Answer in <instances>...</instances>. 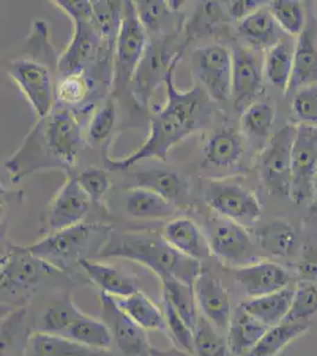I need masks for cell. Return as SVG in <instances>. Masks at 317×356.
<instances>
[{
	"label": "cell",
	"instance_id": "1",
	"mask_svg": "<svg viewBox=\"0 0 317 356\" xmlns=\"http://www.w3.org/2000/svg\"><path fill=\"white\" fill-rule=\"evenodd\" d=\"M180 58L173 63L166 75L164 83L167 100L165 106L151 118L146 142L127 157L105 158V168L108 170H128L134 164L151 158L165 162L173 146L207 125L211 119V97L205 89L196 86L187 92H180L175 86L174 74Z\"/></svg>",
	"mask_w": 317,
	"mask_h": 356
},
{
	"label": "cell",
	"instance_id": "2",
	"mask_svg": "<svg viewBox=\"0 0 317 356\" xmlns=\"http://www.w3.org/2000/svg\"><path fill=\"white\" fill-rule=\"evenodd\" d=\"M80 145L82 129L76 115L71 111L53 110L38 119L5 168L13 182L43 169H62L70 175Z\"/></svg>",
	"mask_w": 317,
	"mask_h": 356
},
{
	"label": "cell",
	"instance_id": "3",
	"mask_svg": "<svg viewBox=\"0 0 317 356\" xmlns=\"http://www.w3.org/2000/svg\"><path fill=\"white\" fill-rule=\"evenodd\" d=\"M98 257L132 260L154 272L161 283L177 280L191 286L203 268L200 261L181 254L155 232H112Z\"/></svg>",
	"mask_w": 317,
	"mask_h": 356
},
{
	"label": "cell",
	"instance_id": "4",
	"mask_svg": "<svg viewBox=\"0 0 317 356\" xmlns=\"http://www.w3.org/2000/svg\"><path fill=\"white\" fill-rule=\"evenodd\" d=\"M112 227L103 223L83 222L48 234L28 247V251L63 273L75 271L80 263L98 257L107 245Z\"/></svg>",
	"mask_w": 317,
	"mask_h": 356
},
{
	"label": "cell",
	"instance_id": "5",
	"mask_svg": "<svg viewBox=\"0 0 317 356\" xmlns=\"http://www.w3.org/2000/svg\"><path fill=\"white\" fill-rule=\"evenodd\" d=\"M53 4L74 22L73 38L58 58V72L60 76L82 73L89 63L95 61L102 42L94 19L93 1L56 0Z\"/></svg>",
	"mask_w": 317,
	"mask_h": 356
},
{
	"label": "cell",
	"instance_id": "6",
	"mask_svg": "<svg viewBox=\"0 0 317 356\" xmlns=\"http://www.w3.org/2000/svg\"><path fill=\"white\" fill-rule=\"evenodd\" d=\"M60 275L63 272L33 254L28 247L11 246L1 258V298L4 304H23L38 285Z\"/></svg>",
	"mask_w": 317,
	"mask_h": 356
},
{
	"label": "cell",
	"instance_id": "7",
	"mask_svg": "<svg viewBox=\"0 0 317 356\" xmlns=\"http://www.w3.org/2000/svg\"><path fill=\"white\" fill-rule=\"evenodd\" d=\"M203 231L213 257L225 266L236 268L259 260V248L246 227L218 215L206 221Z\"/></svg>",
	"mask_w": 317,
	"mask_h": 356
},
{
	"label": "cell",
	"instance_id": "8",
	"mask_svg": "<svg viewBox=\"0 0 317 356\" xmlns=\"http://www.w3.org/2000/svg\"><path fill=\"white\" fill-rule=\"evenodd\" d=\"M148 35L137 15L135 3L123 1L120 30L115 43V77L117 90H122L132 81L137 67L148 45Z\"/></svg>",
	"mask_w": 317,
	"mask_h": 356
},
{
	"label": "cell",
	"instance_id": "9",
	"mask_svg": "<svg viewBox=\"0 0 317 356\" xmlns=\"http://www.w3.org/2000/svg\"><path fill=\"white\" fill-rule=\"evenodd\" d=\"M204 201L217 215L246 228L261 220L262 206L256 194L232 181L216 179L207 183Z\"/></svg>",
	"mask_w": 317,
	"mask_h": 356
},
{
	"label": "cell",
	"instance_id": "10",
	"mask_svg": "<svg viewBox=\"0 0 317 356\" xmlns=\"http://www.w3.org/2000/svg\"><path fill=\"white\" fill-rule=\"evenodd\" d=\"M295 136L296 126H283L270 138L268 145L258 157V175L271 194L290 196Z\"/></svg>",
	"mask_w": 317,
	"mask_h": 356
},
{
	"label": "cell",
	"instance_id": "11",
	"mask_svg": "<svg viewBox=\"0 0 317 356\" xmlns=\"http://www.w3.org/2000/svg\"><path fill=\"white\" fill-rule=\"evenodd\" d=\"M178 33H169L155 41L148 42L145 55L132 77L134 93H137L139 102L144 105L148 102L153 90L161 82H165L166 75L173 63L182 55L184 48H177L173 45Z\"/></svg>",
	"mask_w": 317,
	"mask_h": 356
},
{
	"label": "cell",
	"instance_id": "12",
	"mask_svg": "<svg viewBox=\"0 0 317 356\" xmlns=\"http://www.w3.org/2000/svg\"><path fill=\"white\" fill-rule=\"evenodd\" d=\"M8 74L28 99L38 119L53 112L56 86L48 65L31 58H20L10 63Z\"/></svg>",
	"mask_w": 317,
	"mask_h": 356
},
{
	"label": "cell",
	"instance_id": "13",
	"mask_svg": "<svg viewBox=\"0 0 317 356\" xmlns=\"http://www.w3.org/2000/svg\"><path fill=\"white\" fill-rule=\"evenodd\" d=\"M317 171V127L301 124L291 154V188L290 199L305 203L314 199L313 181Z\"/></svg>",
	"mask_w": 317,
	"mask_h": 356
},
{
	"label": "cell",
	"instance_id": "14",
	"mask_svg": "<svg viewBox=\"0 0 317 356\" xmlns=\"http://www.w3.org/2000/svg\"><path fill=\"white\" fill-rule=\"evenodd\" d=\"M232 51L209 44L194 54V67L206 93L216 102H228L232 94Z\"/></svg>",
	"mask_w": 317,
	"mask_h": 356
},
{
	"label": "cell",
	"instance_id": "15",
	"mask_svg": "<svg viewBox=\"0 0 317 356\" xmlns=\"http://www.w3.org/2000/svg\"><path fill=\"white\" fill-rule=\"evenodd\" d=\"M101 320L112 332V344L123 356H151L147 332L130 320L117 305V300L105 292H100Z\"/></svg>",
	"mask_w": 317,
	"mask_h": 356
},
{
	"label": "cell",
	"instance_id": "16",
	"mask_svg": "<svg viewBox=\"0 0 317 356\" xmlns=\"http://www.w3.org/2000/svg\"><path fill=\"white\" fill-rule=\"evenodd\" d=\"M92 203L77 182L76 176L68 175L44 214V231L51 234L83 222Z\"/></svg>",
	"mask_w": 317,
	"mask_h": 356
},
{
	"label": "cell",
	"instance_id": "17",
	"mask_svg": "<svg viewBox=\"0 0 317 356\" xmlns=\"http://www.w3.org/2000/svg\"><path fill=\"white\" fill-rule=\"evenodd\" d=\"M232 270L233 280L248 298H256L293 285V275L283 265L271 260H258Z\"/></svg>",
	"mask_w": 317,
	"mask_h": 356
},
{
	"label": "cell",
	"instance_id": "18",
	"mask_svg": "<svg viewBox=\"0 0 317 356\" xmlns=\"http://www.w3.org/2000/svg\"><path fill=\"white\" fill-rule=\"evenodd\" d=\"M232 94L234 108L244 112L263 89V65L252 50L236 45L232 49Z\"/></svg>",
	"mask_w": 317,
	"mask_h": 356
},
{
	"label": "cell",
	"instance_id": "19",
	"mask_svg": "<svg viewBox=\"0 0 317 356\" xmlns=\"http://www.w3.org/2000/svg\"><path fill=\"white\" fill-rule=\"evenodd\" d=\"M198 308L218 330L229 329L232 309L228 289L207 268H201L194 283Z\"/></svg>",
	"mask_w": 317,
	"mask_h": 356
},
{
	"label": "cell",
	"instance_id": "20",
	"mask_svg": "<svg viewBox=\"0 0 317 356\" xmlns=\"http://www.w3.org/2000/svg\"><path fill=\"white\" fill-rule=\"evenodd\" d=\"M317 85V30L313 17L296 37L293 72L285 97H293L298 89Z\"/></svg>",
	"mask_w": 317,
	"mask_h": 356
},
{
	"label": "cell",
	"instance_id": "21",
	"mask_svg": "<svg viewBox=\"0 0 317 356\" xmlns=\"http://www.w3.org/2000/svg\"><path fill=\"white\" fill-rule=\"evenodd\" d=\"M162 236L181 254L201 261L212 257L205 233L189 218H177L166 223Z\"/></svg>",
	"mask_w": 317,
	"mask_h": 356
},
{
	"label": "cell",
	"instance_id": "22",
	"mask_svg": "<svg viewBox=\"0 0 317 356\" xmlns=\"http://www.w3.org/2000/svg\"><path fill=\"white\" fill-rule=\"evenodd\" d=\"M80 268L101 292H105L114 298H126L140 290L137 288L135 278L110 264L87 259L80 263Z\"/></svg>",
	"mask_w": 317,
	"mask_h": 356
},
{
	"label": "cell",
	"instance_id": "23",
	"mask_svg": "<svg viewBox=\"0 0 317 356\" xmlns=\"http://www.w3.org/2000/svg\"><path fill=\"white\" fill-rule=\"evenodd\" d=\"M296 50V37L285 36L270 47L263 63L264 80L270 85L286 90L293 76V60Z\"/></svg>",
	"mask_w": 317,
	"mask_h": 356
},
{
	"label": "cell",
	"instance_id": "24",
	"mask_svg": "<svg viewBox=\"0 0 317 356\" xmlns=\"http://www.w3.org/2000/svg\"><path fill=\"white\" fill-rule=\"evenodd\" d=\"M259 251L276 259H289L296 250L298 234L293 225L283 219L271 220L256 231Z\"/></svg>",
	"mask_w": 317,
	"mask_h": 356
},
{
	"label": "cell",
	"instance_id": "25",
	"mask_svg": "<svg viewBox=\"0 0 317 356\" xmlns=\"http://www.w3.org/2000/svg\"><path fill=\"white\" fill-rule=\"evenodd\" d=\"M269 328L266 324L245 312L241 305L237 307L232 312L228 329V343L232 355H246Z\"/></svg>",
	"mask_w": 317,
	"mask_h": 356
},
{
	"label": "cell",
	"instance_id": "26",
	"mask_svg": "<svg viewBox=\"0 0 317 356\" xmlns=\"http://www.w3.org/2000/svg\"><path fill=\"white\" fill-rule=\"evenodd\" d=\"M293 293L295 284L269 295L244 300L241 307L271 328L285 320L293 303Z\"/></svg>",
	"mask_w": 317,
	"mask_h": 356
},
{
	"label": "cell",
	"instance_id": "27",
	"mask_svg": "<svg viewBox=\"0 0 317 356\" xmlns=\"http://www.w3.org/2000/svg\"><path fill=\"white\" fill-rule=\"evenodd\" d=\"M24 356H112L108 350L89 348L63 336L33 332Z\"/></svg>",
	"mask_w": 317,
	"mask_h": 356
},
{
	"label": "cell",
	"instance_id": "28",
	"mask_svg": "<svg viewBox=\"0 0 317 356\" xmlns=\"http://www.w3.org/2000/svg\"><path fill=\"white\" fill-rule=\"evenodd\" d=\"M237 30L245 40L257 48L269 49L285 36L282 35L281 28L270 11L269 3L238 22Z\"/></svg>",
	"mask_w": 317,
	"mask_h": 356
},
{
	"label": "cell",
	"instance_id": "29",
	"mask_svg": "<svg viewBox=\"0 0 317 356\" xmlns=\"http://www.w3.org/2000/svg\"><path fill=\"white\" fill-rule=\"evenodd\" d=\"M243 140L236 131L223 129L211 136L204 147L203 164L213 168L236 165L243 156Z\"/></svg>",
	"mask_w": 317,
	"mask_h": 356
},
{
	"label": "cell",
	"instance_id": "30",
	"mask_svg": "<svg viewBox=\"0 0 317 356\" xmlns=\"http://www.w3.org/2000/svg\"><path fill=\"white\" fill-rule=\"evenodd\" d=\"M121 310L146 332L166 330L165 315L162 308L154 303L145 292H135L126 298H115Z\"/></svg>",
	"mask_w": 317,
	"mask_h": 356
},
{
	"label": "cell",
	"instance_id": "31",
	"mask_svg": "<svg viewBox=\"0 0 317 356\" xmlns=\"http://www.w3.org/2000/svg\"><path fill=\"white\" fill-rule=\"evenodd\" d=\"M310 322H285L271 327L245 356H276L293 341L309 332Z\"/></svg>",
	"mask_w": 317,
	"mask_h": 356
},
{
	"label": "cell",
	"instance_id": "32",
	"mask_svg": "<svg viewBox=\"0 0 317 356\" xmlns=\"http://www.w3.org/2000/svg\"><path fill=\"white\" fill-rule=\"evenodd\" d=\"M126 209L132 218L139 220L169 219L175 213L172 202L139 186L129 191L126 199Z\"/></svg>",
	"mask_w": 317,
	"mask_h": 356
},
{
	"label": "cell",
	"instance_id": "33",
	"mask_svg": "<svg viewBox=\"0 0 317 356\" xmlns=\"http://www.w3.org/2000/svg\"><path fill=\"white\" fill-rule=\"evenodd\" d=\"M83 315L70 296L65 295L62 300L45 309L37 323V332L65 337L75 322Z\"/></svg>",
	"mask_w": 317,
	"mask_h": 356
},
{
	"label": "cell",
	"instance_id": "34",
	"mask_svg": "<svg viewBox=\"0 0 317 356\" xmlns=\"http://www.w3.org/2000/svg\"><path fill=\"white\" fill-rule=\"evenodd\" d=\"M28 309L18 308L1 321V356H24L30 336Z\"/></svg>",
	"mask_w": 317,
	"mask_h": 356
},
{
	"label": "cell",
	"instance_id": "35",
	"mask_svg": "<svg viewBox=\"0 0 317 356\" xmlns=\"http://www.w3.org/2000/svg\"><path fill=\"white\" fill-rule=\"evenodd\" d=\"M65 337L98 350H108L112 346V332L108 325L103 321L96 320L85 314L75 322Z\"/></svg>",
	"mask_w": 317,
	"mask_h": 356
},
{
	"label": "cell",
	"instance_id": "36",
	"mask_svg": "<svg viewBox=\"0 0 317 356\" xmlns=\"http://www.w3.org/2000/svg\"><path fill=\"white\" fill-rule=\"evenodd\" d=\"M193 348L197 356H233L228 340L203 315H199L193 329Z\"/></svg>",
	"mask_w": 317,
	"mask_h": 356
},
{
	"label": "cell",
	"instance_id": "37",
	"mask_svg": "<svg viewBox=\"0 0 317 356\" xmlns=\"http://www.w3.org/2000/svg\"><path fill=\"white\" fill-rule=\"evenodd\" d=\"M139 188H144L160 195L169 202L179 199L182 191V182L180 177L173 171L165 169H151L137 174Z\"/></svg>",
	"mask_w": 317,
	"mask_h": 356
},
{
	"label": "cell",
	"instance_id": "38",
	"mask_svg": "<svg viewBox=\"0 0 317 356\" xmlns=\"http://www.w3.org/2000/svg\"><path fill=\"white\" fill-rule=\"evenodd\" d=\"M162 296L172 303L181 317L187 322L191 328L194 329L197 323V300L194 295V288L182 283L180 280H169L162 282Z\"/></svg>",
	"mask_w": 317,
	"mask_h": 356
},
{
	"label": "cell",
	"instance_id": "39",
	"mask_svg": "<svg viewBox=\"0 0 317 356\" xmlns=\"http://www.w3.org/2000/svg\"><path fill=\"white\" fill-rule=\"evenodd\" d=\"M94 19L102 41L115 48L122 19L123 1H93Z\"/></svg>",
	"mask_w": 317,
	"mask_h": 356
},
{
	"label": "cell",
	"instance_id": "40",
	"mask_svg": "<svg viewBox=\"0 0 317 356\" xmlns=\"http://www.w3.org/2000/svg\"><path fill=\"white\" fill-rule=\"evenodd\" d=\"M270 11L284 35L298 37L307 25V15L303 5L296 0H273L269 3Z\"/></svg>",
	"mask_w": 317,
	"mask_h": 356
},
{
	"label": "cell",
	"instance_id": "41",
	"mask_svg": "<svg viewBox=\"0 0 317 356\" xmlns=\"http://www.w3.org/2000/svg\"><path fill=\"white\" fill-rule=\"evenodd\" d=\"M317 315V284L298 280L285 322H309Z\"/></svg>",
	"mask_w": 317,
	"mask_h": 356
},
{
	"label": "cell",
	"instance_id": "42",
	"mask_svg": "<svg viewBox=\"0 0 317 356\" xmlns=\"http://www.w3.org/2000/svg\"><path fill=\"white\" fill-rule=\"evenodd\" d=\"M161 308L165 315L166 330H169L172 336L175 348L180 349L182 352L194 354L193 348V329L189 327L180 314L173 307L166 297L162 296Z\"/></svg>",
	"mask_w": 317,
	"mask_h": 356
},
{
	"label": "cell",
	"instance_id": "43",
	"mask_svg": "<svg viewBox=\"0 0 317 356\" xmlns=\"http://www.w3.org/2000/svg\"><path fill=\"white\" fill-rule=\"evenodd\" d=\"M276 111L266 102H253L241 113V127L245 132L257 137L269 134L275 122Z\"/></svg>",
	"mask_w": 317,
	"mask_h": 356
},
{
	"label": "cell",
	"instance_id": "44",
	"mask_svg": "<svg viewBox=\"0 0 317 356\" xmlns=\"http://www.w3.org/2000/svg\"><path fill=\"white\" fill-rule=\"evenodd\" d=\"M117 120V105L109 99L95 112L88 126L89 142L102 144L112 136Z\"/></svg>",
	"mask_w": 317,
	"mask_h": 356
},
{
	"label": "cell",
	"instance_id": "45",
	"mask_svg": "<svg viewBox=\"0 0 317 356\" xmlns=\"http://www.w3.org/2000/svg\"><path fill=\"white\" fill-rule=\"evenodd\" d=\"M137 15L146 30L160 33L164 30V23H169V16H172L174 8L169 5V1L161 0H142L134 1Z\"/></svg>",
	"mask_w": 317,
	"mask_h": 356
},
{
	"label": "cell",
	"instance_id": "46",
	"mask_svg": "<svg viewBox=\"0 0 317 356\" xmlns=\"http://www.w3.org/2000/svg\"><path fill=\"white\" fill-rule=\"evenodd\" d=\"M90 81L82 73L69 74L60 77L56 85V100L65 105H76L88 97Z\"/></svg>",
	"mask_w": 317,
	"mask_h": 356
},
{
	"label": "cell",
	"instance_id": "47",
	"mask_svg": "<svg viewBox=\"0 0 317 356\" xmlns=\"http://www.w3.org/2000/svg\"><path fill=\"white\" fill-rule=\"evenodd\" d=\"M291 106L302 124L317 127V85L307 86L295 92Z\"/></svg>",
	"mask_w": 317,
	"mask_h": 356
},
{
	"label": "cell",
	"instance_id": "48",
	"mask_svg": "<svg viewBox=\"0 0 317 356\" xmlns=\"http://www.w3.org/2000/svg\"><path fill=\"white\" fill-rule=\"evenodd\" d=\"M77 182L80 188L88 195L92 202H100L103 195L108 191L110 181L107 171L98 168H87L77 175Z\"/></svg>",
	"mask_w": 317,
	"mask_h": 356
},
{
	"label": "cell",
	"instance_id": "49",
	"mask_svg": "<svg viewBox=\"0 0 317 356\" xmlns=\"http://www.w3.org/2000/svg\"><path fill=\"white\" fill-rule=\"evenodd\" d=\"M293 270L298 280L317 284V247L313 243H305L298 261L293 265Z\"/></svg>",
	"mask_w": 317,
	"mask_h": 356
},
{
	"label": "cell",
	"instance_id": "50",
	"mask_svg": "<svg viewBox=\"0 0 317 356\" xmlns=\"http://www.w3.org/2000/svg\"><path fill=\"white\" fill-rule=\"evenodd\" d=\"M268 4V1H257V0H237V1H230L229 13L230 16L237 19L238 22L244 19L245 17L250 16L251 13L257 11L258 8Z\"/></svg>",
	"mask_w": 317,
	"mask_h": 356
},
{
	"label": "cell",
	"instance_id": "51",
	"mask_svg": "<svg viewBox=\"0 0 317 356\" xmlns=\"http://www.w3.org/2000/svg\"><path fill=\"white\" fill-rule=\"evenodd\" d=\"M305 221L308 228L317 233V200L310 204Z\"/></svg>",
	"mask_w": 317,
	"mask_h": 356
},
{
	"label": "cell",
	"instance_id": "52",
	"mask_svg": "<svg viewBox=\"0 0 317 356\" xmlns=\"http://www.w3.org/2000/svg\"><path fill=\"white\" fill-rule=\"evenodd\" d=\"M151 356H191V354L182 352V350L178 348L169 349V350H159V349L152 348Z\"/></svg>",
	"mask_w": 317,
	"mask_h": 356
},
{
	"label": "cell",
	"instance_id": "53",
	"mask_svg": "<svg viewBox=\"0 0 317 356\" xmlns=\"http://www.w3.org/2000/svg\"><path fill=\"white\" fill-rule=\"evenodd\" d=\"M313 194L314 199L317 200V171L316 174H315V177H314L313 181Z\"/></svg>",
	"mask_w": 317,
	"mask_h": 356
}]
</instances>
